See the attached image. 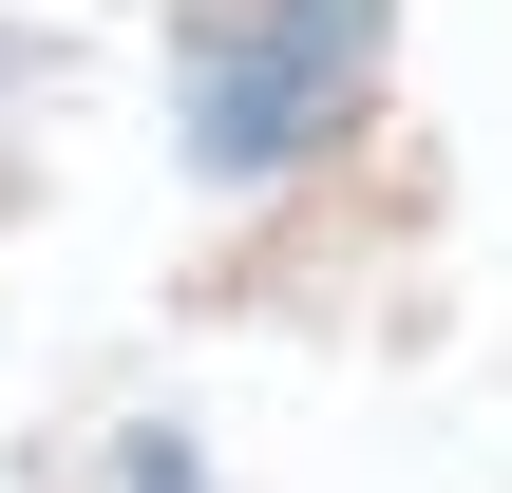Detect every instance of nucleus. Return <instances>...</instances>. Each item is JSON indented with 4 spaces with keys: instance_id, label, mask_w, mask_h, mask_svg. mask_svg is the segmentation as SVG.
Segmentation results:
<instances>
[{
    "instance_id": "nucleus-1",
    "label": "nucleus",
    "mask_w": 512,
    "mask_h": 493,
    "mask_svg": "<svg viewBox=\"0 0 512 493\" xmlns=\"http://www.w3.org/2000/svg\"><path fill=\"white\" fill-rule=\"evenodd\" d=\"M361 57H380V0H209L190 19V152L209 171L323 152L342 95H361Z\"/></svg>"
}]
</instances>
